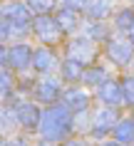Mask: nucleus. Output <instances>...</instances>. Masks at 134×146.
Wrapping results in <instances>:
<instances>
[{
    "label": "nucleus",
    "mask_w": 134,
    "mask_h": 146,
    "mask_svg": "<svg viewBox=\"0 0 134 146\" xmlns=\"http://www.w3.org/2000/svg\"><path fill=\"white\" fill-rule=\"evenodd\" d=\"M32 64H35L40 72L50 69V64H52V52H50V50H37L35 57H32Z\"/></svg>",
    "instance_id": "2eb2a0df"
},
{
    "label": "nucleus",
    "mask_w": 134,
    "mask_h": 146,
    "mask_svg": "<svg viewBox=\"0 0 134 146\" xmlns=\"http://www.w3.org/2000/svg\"><path fill=\"white\" fill-rule=\"evenodd\" d=\"M122 92H124V102L129 104V107H134V77H127L124 79Z\"/></svg>",
    "instance_id": "aec40b11"
},
{
    "label": "nucleus",
    "mask_w": 134,
    "mask_h": 146,
    "mask_svg": "<svg viewBox=\"0 0 134 146\" xmlns=\"http://www.w3.org/2000/svg\"><path fill=\"white\" fill-rule=\"evenodd\" d=\"M132 25H134V13L132 10H122L117 15V27L119 30H129Z\"/></svg>",
    "instance_id": "6ab92c4d"
},
{
    "label": "nucleus",
    "mask_w": 134,
    "mask_h": 146,
    "mask_svg": "<svg viewBox=\"0 0 134 146\" xmlns=\"http://www.w3.org/2000/svg\"><path fill=\"white\" fill-rule=\"evenodd\" d=\"M104 146H122V144H119V141H114V144H104Z\"/></svg>",
    "instance_id": "cd10ccee"
},
{
    "label": "nucleus",
    "mask_w": 134,
    "mask_h": 146,
    "mask_svg": "<svg viewBox=\"0 0 134 146\" xmlns=\"http://www.w3.org/2000/svg\"><path fill=\"white\" fill-rule=\"evenodd\" d=\"M62 146H87V144H82V141H67V144H62Z\"/></svg>",
    "instance_id": "a878e982"
},
{
    "label": "nucleus",
    "mask_w": 134,
    "mask_h": 146,
    "mask_svg": "<svg viewBox=\"0 0 134 146\" xmlns=\"http://www.w3.org/2000/svg\"><path fill=\"white\" fill-rule=\"evenodd\" d=\"M62 77L70 79V82H77V79L85 77V64L79 60H72V57H67L62 64Z\"/></svg>",
    "instance_id": "f8f14e48"
},
{
    "label": "nucleus",
    "mask_w": 134,
    "mask_h": 146,
    "mask_svg": "<svg viewBox=\"0 0 134 146\" xmlns=\"http://www.w3.org/2000/svg\"><path fill=\"white\" fill-rule=\"evenodd\" d=\"M10 35V20H8V15H3V37H8Z\"/></svg>",
    "instance_id": "b1692460"
},
{
    "label": "nucleus",
    "mask_w": 134,
    "mask_h": 146,
    "mask_svg": "<svg viewBox=\"0 0 134 146\" xmlns=\"http://www.w3.org/2000/svg\"><path fill=\"white\" fill-rule=\"evenodd\" d=\"M129 35H132V40H134V25H132V27H129Z\"/></svg>",
    "instance_id": "bb28decb"
},
{
    "label": "nucleus",
    "mask_w": 134,
    "mask_h": 146,
    "mask_svg": "<svg viewBox=\"0 0 134 146\" xmlns=\"http://www.w3.org/2000/svg\"><path fill=\"white\" fill-rule=\"evenodd\" d=\"M32 57H35V52H32L27 45H15L10 50V64L15 69H25L32 62Z\"/></svg>",
    "instance_id": "0eeeda50"
},
{
    "label": "nucleus",
    "mask_w": 134,
    "mask_h": 146,
    "mask_svg": "<svg viewBox=\"0 0 134 146\" xmlns=\"http://www.w3.org/2000/svg\"><path fill=\"white\" fill-rule=\"evenodd\" d=\"M3 15H8L10 23H15L17 27H25L30 23V5H23V3H10L3 8Z\"/></svg>",
    "instance_id": "39448f33"
},
{
    "label": "nucleus",
    "mask_w": 134,
    "mask_h": 146,
    "mask_svg": "<svg viewBox=\"0 0 134 146\" xmlns=\"http://www.w3.org/2000/svg\"><path fill=\"white\" fill-rule=\"evenodd\" d=\"M87 13L92 17H104L109 13V0H89L87 3Z\"/></svg>",
    "instance_id": "4468645a"
},
{
    "label": "nucleus",
    "mask_w": 134,
    "mask_h": 146,
    "mask_svg": "<svg viewBox=\"0 0 134 146\" xmlns=\"http://www.w3.org/2000/svg\"><path fill=\"white\" fill-rule=\"evenodd\" d=\"M62 99H65V104H67L72 111H82V109H87V104H89V97H87L85 92H79V89H67Z\"/></svg>",
    "instance_id": "9b49d317"
},
{
    "label": "nucleus",
    "mask_w": 134,
    "mask_h": 146,
    "mask_svg": "<svg viewBox=\"0 0 134 146\" xmlns=\"http://www.w3.org/2000/svg\"><path fill=\"white\" fill-rule=\"evenodd\" d=\"M57 84L52 82V79H45V82H40L37 87H35V99L37 102H45V104H52V102L57 99Z\"/></svg>",
    "instance_id": "1a4fd4ad"
},
{
    "label": "nucleus",
    "mask_w": 134,
    "mask_h": 146,
    "mask_svg": "<svg viewBox=\"0 0 134 146\" xmlns=\"http://www.w3.org/2000/svg\"><path fill=\"white\" fill-rule=\"evenodd\" d=\"M0 84H3V94L8 97V94H10V74H8V69H3V77H0Z\"/></svg>",
    "instance_id": "4be33fe9"
},
{
    "label": "nucleus",
    "mask_w": 134,
    "mask_h": 146,
    "mask_svg": "<svg viewBox=\"0 0 134 146\" xmlns=\"http://www.w3.org/2000/svg\"><path fill=\"white\" fill-rule=\"evenodd\" d=\"M87 3H89V0H65V5H67V8H72V10L87 8Z\"/></svg>",
    "instance_id": "5701e85b"
},
{
    "label": "nucleus",
    "mask_w": 134,
    "mask_h": 146,
    "mask_svg": "<svg viewBox=\"0 0 134 146\" xmlns=\"http://www.w3.org/2000/svg\"><path fill=\"white\" fill-rule=\"evenodd\" d=\"M72 109L67 104H55L50 107L42 119H40V134L45 141H57V139H65L72 129Z\"/></svg>",
    "instance_id": "f257e3e1"
},
{
    "label": "nucleus",
    "mask_w": 134,
    "mask_h": 146,
    "mask_svg": "<svg viewBox=\"0 0 134 146\" xmlns=\"http://www.w3.org/2000/svg\"><path fill=\"white\" fill-rule=\"evenodd\" d=\"M27 5L37 15H50V10L55 8V0H27Z\"/></svg>",
    "instance_id": "f3484780"
},
{
    "label": "nucleus",
    "mask_w": 134,
    "mask_h": 146,
    "mask_svg": "<svg viewBox=\"0 0 134 146\" xmlns=\"http://www.w3.org/2000/svg\"><path fill=\"white\" fill-rule=\"evenodd\" d=\"M114 136H117L119 144H132V141H134V121H132V119L117 121V124H114Z\"/></svg>",
    "instance_id": "ddd939ff"
},
{
    "label": "nucleus",
    "mask_w": 134,
    "mask_h": 146,
    "mask_svg": "<svg viewBox=\"0 0 134 146\" xmlns=\"http://www.w3.org/2000/svg\"><path fill=\"white\" fill-rule=\"evenodd\" d=\"M67 54H72V60H79L82 64H85V62H89L92 57H95V47H92L85 37H82V40H75V42H70V47H67Z\"/></svg>",
    "instance_id": "423d86ee"
},
{
    "label": "nucleus",
    "mask_w": 134,
    "mask_h": 146,
    "mask_svg": "<svg viewBox=\"0 0 134 146\" xmlns=\"http://www.w3.org/2000/svg\"><path fill=\"white\" fill-rule=\"evenodd\" d=\"M35 32H37L40 40H45L50 45H55L57 40L62 37V25L57 23V17H50V15H40L35 20Z\"/></svg>",
    "instance_id": "f03ea898"
},
{
    "label": "nucleus",
    "mask_w": 134,
    "mask_h": 146,
    "mask_svg": "<svg viewBox=\"0 0 134 146\" xmlns=\"http://www.w3.org/2000/svg\"><path fill=\"white\" fill-rule=\"evenodd\" d=\"M15 114H17V121L23 124V126H27V129H35V126H40V119H42V114L37 111V107H35V104H27V102L17 104Z\"/></svg>",
    "instance_id": "20e7f679"
},
{
    "label": "nucleus",
    "mask_w": 134,
    "mask_h": 146,
    "mask_svg": "<svg viewBox=\"0 0 134 146\" xmlns=\"http://www.w3.org/2000/svg\"><path fill=\"white\" fill-rule=\"evenodd\" d=\"M99 99L104 102V104H122L124 102V92H122V87L114 84V82H104L102 89H99Z\"/></svg>",
    "instance_id": "6e6552de"
},
{
    "label": "nucleus",
    "mask_w": 134,
    "mask_h": 146,
    "mask_svg": "<svg viewBox=\"0 0 134 146\" xmlns=\"http://www.w3.org/2000/svg\"><path fill=\"white\" fill-rule=\"evenodd\" d=\"M40 146H50V144H40Z\"/></svg>",
    "instance_id": "c85d7f7f"
},
{
    "label": "nucleus",
    "mask_w": 134,
    "mask_h": 146,
    "mask_svg": "<svg viewBox=\"0 0 134 146\" xmlns=\"http://www.w3.org/2000/svg\"><path fill=\"white\" fill-rule=\"evenodd\" d=\"M57 23L62 25V30H72L75 25H77V15H75V10L72 8H65L60 15H57Z\"/></svg>",
    "instance_id": "a211bd4d"
},
{
    "label": "nucleus",
    "mask_w": 134,
    "mask_h": 146,
    "mask_svg": "<svg viewBox=\"0 0 134 146\" xmlns=\"http://www.w3.org/2000/svg\"><path fill=\"white\" fill-rule=\"evenodd\" d=\"M114 121H117V114L112 111V109H107V111H99L95 119V126H92V131H95V136H104L107 131L114 126Z\"/></svg>",
    "instance_id": "9d476101"
},
{
    "label": "nucleus",
    "mask_w": 134,
    "mask_h": 146,
    "mask_svg": "<svg viewBox=\"0 0 134 146\" xmlns=\"http://www.w3.org/2000/svg\"><path fill=\"white\" fill-rule=\"evenodd\" d=\"M107 54H109V60L114 62V64H122V67L132 62V47L127 45V42H122V40L107 42Z\"/></svg>",
    "instance_id": "7ed1b4c3"
},
{
    "label": "nucleus",
    "mask_w": 134,
    "mask_h": 146,
    "mask_svg": "<svg viewBox=\"0 0 134 146\" xmlns=\"http://www.w3.org/2000/svg\"><path fill=\"white\" fill-rule=\"evenodd\" d=\"M5 146H27V144H25L23 139H15V141H8V144H5Z\"/></svg>",
    "instance_id": "393cba45"
},
{
    "label": "nucleus",
    "mask_w": 134,
    "mask_h": 146,
    "mask_svg": "<svg viewBox=\"0 0 134 146\" xmlns=\"http://www.w3.org/2000/svg\"><path fill=\"white\" fill-rule=\"evenodd\" d=\"M85 82H87V84H99V87H102L104 82H107V74H104L102 67H92V69H87V72H85Z\"/></svg>",
    "instance_id": "dca6fc26"
},
{
    "label": "nucleus",
    "mask_w": 134,
    "mask_h": 146,
    "mask_svg": "<svg viewBox=\"0 0 134 146\" xmlns=\"http://www.w3.org/2000/svg\"><path fill=\"white\" fill-rule=\"evenodd\" d=\"M87 32H92V37H104V35H107L104 25H99V23H92L89 27H87Z\"/></svg>",
    "instance_id": "412c9836"
}]
</instances>
